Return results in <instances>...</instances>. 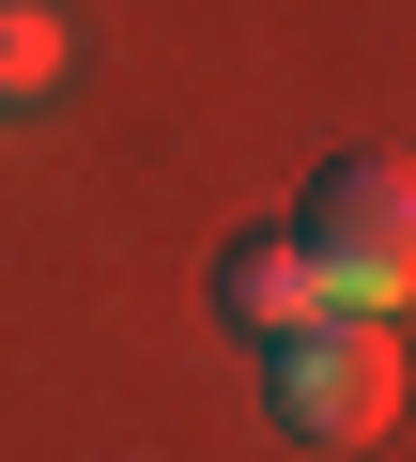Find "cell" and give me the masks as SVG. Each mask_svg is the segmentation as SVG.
I'll return each instance as SVG.
<instances>
[{"label": "cell", "mask_w": 416, "mask_h": 462, "mask_svg": "<svg viewBox=\"0 0 416 462\" xmlns=\"http://www.w3.org/2000/svg\"><path fill=\"white\" fill-rule=\"evenodd\" d=\"M263 416L293 447H370L401 416V339L370 309H309L293 339H263Z\"/></svg>", "instance_id": "cell-1"}, {"label": "cell", "mask_w": 416, "mask_h": 462, "mask_svg": "<svg viewBox=\"0 0 416 462\" xmlns=\"http://www.w3.org/2000/svg\"><path fill=\"white\" fill-rule=\"evenodd\" d=\"M293 247H309V278H324V309H401V278H416V185H401V154H339L309 200H293Z\"/></svg>", "instance_id": "cell-2"}, {"label": "cell", "mask_w": 416, "mask_h": 462, "mask_svg": "<svg viewBox=\"0 0 416 462\" xmlns=\"http://www.w3.org/2000/svg\"><path fill=\"white\" fill-rule=\"evenodd\" d=\"M309 309H324V278H309L293 231H232V247H217V324L232 339H293Z\"/></svg>", "instance_id": "cell-3"}, {"label": "cell", "mask_w": 416, "mask_h": 462, "mask_svg": "<svg viewBox=\"0 0 416 462\" xmlns=\"http://www.w3.org/2000/svg\"><path fill=\"white\" fill-rule=\"evenodd\" d=\"M62 62H78V32L47 16V0H0V108H47Z\"/></svg>", "instance_id": "cell-4"}]
</instances>
